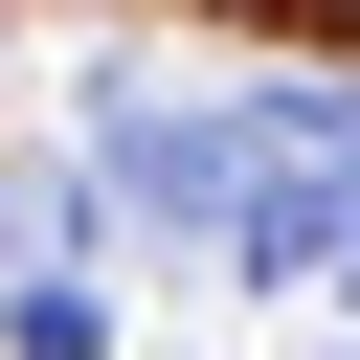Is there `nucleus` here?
Segmentation results:
<instances>
[{
	"instance_id": "1",
	"label": "nucleus",
	"mask_w": 360,
	"mask_h": 360,
	"mask_svg": "<svg viewBox=\"0 0 360 360\" xmlns=\"http://www.w3.org/2000/svg\"><path fill=\"white\" fill-rule=\"evenodd\" d=\"M68 180H90V225H112V248H158V270H225V202H248V135H225V90H158V68H90V90H68Z\"/></svg>"
},
{
	"instance_id": "2",
	"label": "nucleus",
	"mask_w": 360,
	"mask_h": 360,
	"mask_svg": "<svg viewBox=\"0 0 360 360\" xmlns=\"http://www.w3.org/2000/svg\"><path fill=\"white\" fill-rule=\"evenodd\" d=\"M225 292H360V180H338V158H248Z\"/></svg>"
},
{
	"instance_id": "3",
	"label": "nucleus",
	"mask_w": 360,
	"mask_h": 360,
	"mask_svg": "<svg viewBox=\"0 0 360 360\" xmlns=\"http://www.w3.org/2000/svg\"><path fill=\"white\" fill-rule=\"evenodd\" d=\"M0 360H112V270L90 248H0Z\"/></svg>"
},
{
	"instance_id": "4",
	"label": "nucleus",
	"mask_w": 360,
	"mask_h": 360,
	"mask_svg": "<svg viewBox=\"0 0 360 360\" xmlns=\"http://www.w3.org/2000/svg\"><path fill=\"white\" fill-rule=\"evenodd\" d=\"M338 360H360V292H338Z\"/></svg>"
}]
</instances>
